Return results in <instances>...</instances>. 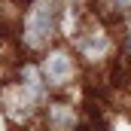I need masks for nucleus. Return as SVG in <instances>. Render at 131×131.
I'll list each match as a JSON object with an SVG mask.
<instances>
[{
	"label": "nucleus",
	"instance_id": "nucleus-1",
	"mask_svg": "<svg viewBox=\"0 0 131 131\" xmlns=\"http://www.w3.org/2000/svg\"><path fill=\"white\" fill-rule=\"evenodd\" d=\"M61 15L64 0H25L21 21L15 28L18 49L28 55H43L61 37Z\"/></svg>",
	"mask_w": 131,
	"mask_h": 131
},
{
	"label": "nucleus",
	"instance_id": "nucleus-6",
	"mask_svg": "<svg viewBox=\"0 0 131 131\" xmlns=\"http://www.w3.org/2000/svg\"><path fill=\"white\" fill-rule=\"evenodd\" d=\"M92 9H95L98 15H104L107 21L116 25L122 15L131 12V0H92Z\"/></svg>",
	"mask_w": 131,
	"mask_h": 131
},
{
	"label": "nucleus",
	"instance_id": "nucleus-4",
	"mask_svg": "<svg viewBox=\"0 0 131 131\" xmlns=\"http://www.w3.org/2000/svg\"><path fill=\"white\" fill-rule=\"evenodd\" d=\"M43 107H46V101L40 98L37 92H31L18 76H12V79L0 89V110L6 113L9 122H18V125L34 122V119H40Z\"/></svg>",
	"mask_w": 131,
	"mask_h": 131
},
{
	"label": "nucleus",
	"instance_id": "nucleus-3",
	"mask_svg": "<svg viewBox=\"0 0 131 131\" xmlns=\"http://www.w3.org/2000/svg\"><path fill=\"white\" fill-rule=\"evenodd\" d=\"M40 70H43V76H46L52 95H64V92H70V89L76 85V79H79V73H82V61H79V55L73 52V46H67V43L58 46V43H55V46H49V49L40 55Z\"/></svg>",
	"mask_w": 131,
	"mask_h": 131
},
{
	"label": "nucleus",
	"instance_id": "nucleus-8",
	"mask_svg": "<svg viewBox=\"0 0 131 131\" xmlns=\"http://www.w3.org/2000/svg\"><path fill=\"white\" fill-rule=\"evenodd\" d=\"M64 6H70V9H76V12H89L92 0H64Z\"/></svg>",
	"mask_w": 131,
	"mask_h": 131
},
{
	"label": "nucleus",
	"instance_id": "nucleus-5",
	"mask_svg": "<svg viewBox=\"0 0 131 131\" xmlns=\"http://www.w3.org/2000/svg\"><path fill=\"white\" fill-rule=\"evenodd\" d=\"M79 104H73V101L67 98H49L46 101V107H43V113H40V122L43 125H49V128H58V131H70L76 128V125H82V116H79Z\"/></svg>",
	"mask_w": 131,
	"mask_h": 131
},
{
	"label": "nucleus",
	"instance_id": "nucleus-2",
	"mask_svg": "<svg viewBox=\"0 0 131 131\" xmlns=\"http://www.w3.org/2000/svg\"><path fill=\"white\" fill-rule=\"evenodd\" d=\"M67 43L73 46V52L79 55L82 67H89V70H104L119 55V37L113 34V21H107L95 9L85 12L82 25L76 28V34Z\"/></svg>",
	"mask_w": 131,
	"mask_h": 131
},
{
	"label": "nucleus",
	"instance_id": "nucleus-7",
	"mask_svg": "<svg viewBox=\"0 0 131 131\" xmlns=\"http://www.w3.org/2000/svg\"><path fill=\"white\" fill-rule=\"evenodd\" d=\"M116 25H119V58H122V55L131 58V12L122 15Z\"/></svg>",
	"mask_w": 131,
	"mask_h": 131
}]
</instances>
